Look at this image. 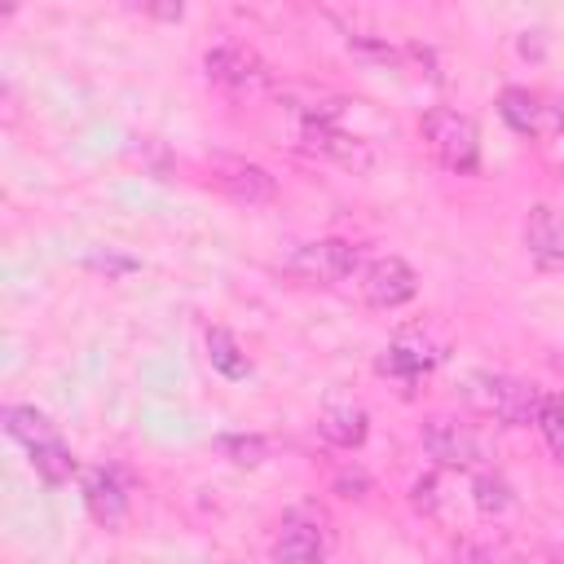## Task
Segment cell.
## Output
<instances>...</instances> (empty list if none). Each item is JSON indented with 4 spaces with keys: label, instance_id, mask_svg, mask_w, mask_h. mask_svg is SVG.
Instances as JSON below:
<instances>
[{
    "label": "cell",
    "instance_id": "8",
    "mask_svg": "<svg viewBox=\"0 0 564 564\" xmlns=\"http://www.w3.org/2000/svg\"><path fill=\"white\" fill-rule=\"evenodd\" d=\"M79 489H84V507H88V516H93L97 529L119 533L128 524V489H123V480H119L115 467H101V463L97 467H84L79 471Z\"/></svg>",
    "mask_w": 564,
    "mask_h": 564
},
{
    "label": "cell",
    "instance_id": "11",
    "mask_svg": "<svg viewBox=\"0 0 564 564\" xmlns=\"http://www.w3.org/2000/svg\"><path fill=\"white\" fill-rule=\"evenodd\" d=\"M203 70H207L212 84H220L229 93H242V88H256V84L269 79L264 62L247 44H216V48H207L203 53Z\"/></svg>",
    "mask_w": 564,
    "mask_h": 564
},
{
    "label": "cell",
    "instance_id": "17",
    "mask_svg": "<svg viewBox=\"0 0 564 564\" xmlns=\"http://www.w3.org/2000/svg\"><path fill=\"white\" fill-rule=\"evenodd\" d=\"M26 454H31V471H35L48 489L66 485V480L79 471V463H75V454L66 449V441H48V445H35V449H26Z\"/></svg>",
    "mask_w": 564,
    "mask_h": 564
},
{
    "label": "cell",
    "instance_id": "21",
    "mask_svg": "<svg viewBox=\"0 0 564 564\" xmlns=\"http://www.w3.org/2000/svg\"><path fill=\"white\" fill-rule=\"evenodd\" d=\"M84 269H88V273H101L106 282H115V278L137 273V269H141V260H137V256H128V251H115V247H93V251L84 256Z\"/></svg>",
    "mask_w": 564,
    "mask_h": 564
},
{
    "label": "cell",
    "instance_id": "1",
    "mask_svg": "<svg viewBox=\"0 0 564 564\" xmlns=\"http://www.w3.org/2000/svg\"><path fill=\"white\" fill-rule=\"evenodd\" d=\"M419 132L445 172H454V176L480 172V128L471 115H463L454 106H432V110H423Z\"/></svg>",
    "mask_w": 564,
    "mask_h": 564
},
{
    "label": "cell",
    "instance_id": "25",
    "mask_svg": "<svg viewBox=\"0 0 564 564\" xmlns=\"http://www.w3.org/2000/svg\"><path fill=\"white\" fill-rule=\"evenodd\" d=\"M551 564H564V555H551Z\"/></svg>",
    "mask_w": 564,
    "mask_h": 564
},
{
    "label": "cell",
    "instance_id": "2",
    "mask_svg": "<svg viewBox=\"0 0 564 564\" xmlns=\"http://www.w3.org/2000/svg\"><path fill=\"white\" fill-rule=\"evenodd\" d=\"M330 542H335V524H330L326 507L322 502H295L278 520L269 560L273 564H322L330 555Z\"/></svg>",
    "mask_w": 564,
    "mask_h": 564
},
{
    "label": "cell",
    "instance_id": "3",
    "mask_svg": "<svg viewBox=\"0 0 564 564\" xmlns=\"http://www.w3.org/2000/svg\"><path fill=\"white\" fill-rule=\"evenodd\" d=\"M471 401L485 414H494L498 423H507V427H538L546 392L538 383H529V379L480 370V375H471Z\"/></svg>",
    "mask_w": 564,
    "mask_h": 564
},
{
    "label": "cell",
    "instance_id": "7",
    "mask_svg": "<svg viewBox=\"0 0 564 564\" xmlns=\"http://www.w3.org/2000/svg\"><path fill=\"white\" fill-rule=\"evenodd\" d=\"M361 295L370 308H401L419 295V273L401 256H375L361 269Z\"/></svg>",
    "mask_w": 564,
    "mask_h": 564
},
{
    "label": "cell",
    "instance_id": "14",
    "mask_svg": "<svg viewBox=\"0 0 564 564\" xmlns=\"http://www.w3.org/2000/svg\"><path fill=\"white\" fill-rule=\"evenodd\" d=\"M370 432V414L357 405V401H335L317 414V436L335 449H357Z\"/></svg>",
    "mask_w": 564,
    "mask_h": 564
},
{
    "label": "cell",
    "instance_id": "22",
    "mask_svg": "<svg viewBox=\"0 0 564 564\" xmlns=\"http://www.w3.org/2000/svg\"><path fill=\"white\" fill-rule=\"evenodd\" d=\"M410 507H414L419 516H436V507H441V480H436L432 471L410 485Z\"/></svg>",
    "mask_w": 564,
    "mask_h": 564
},
{
    "label": "cell",
    "instance_id": "18",
    "mask_svg": "<svg viewBox=\"0 0 564 564\" xmlns=\"http://www.w3.org/2000/svg\"><path fill=\"white\" fill-rule=\"evenodd\" d=\"M471 498H476V511L480 516H502L507 507H511V485H507V476L502 471H476V480H471Z\"/></svg>",
    "mask_w": 564,
    "mask_h": 564
},
{
    "label": "cell",
    "instance_id": "12",
    "mask_svg": "<svg viewBox=\"0 0 564 564\" xmlns=\"http://www.w3.org/2000/svg\"><path fill=\"white\" fill-rule=\"evenodd\" d=\"M212 176H216V185L234 203L260 207V203H273L278 198V181L260 163H247V159H212Z\"/></svg>",
    "mask_w": 564,
    "mask_h": 564
},
{
    "label": "cell",
    "instance_id": "4",
    "mask_svg": "<svg viewBox=\"0 0 564 564\" xmlns=\"http://www.w3.org/2000/svg\"><path fill=\"white\" fill-rule=\"evenodd\" d=\"M357 264H361V247L357 242H348V238H317V242L295 247V256L286 260V273L295 282H308V286H335L348 273H357Z\"/></svg>",
    "mask_w": 564,
    "mask_h": 564
},
{
    "label": "cell",
    "instance_id": "20",
    "mask_svg": "<svg viewBox=\"0 0 564 564\" xmlns=\"http://www.w3.org/2000/svg\"><path fill=\"white\" fill-rule=\"evenodd\" d=\"M538 432H542L551 458L564 467V392H546L542 414H538Z\"/></svg>",
    "mask_w": 564,
    "mask_h": 564
},
{
    "label": "cell",
    "instance_id": "19",
    "mask_svg": "<svg viewBox=\"0 0 564 564\" xmlns=\"http://www.w3.org/2000/svg\"><path fill=\"white\" fill-rule=\"evenodd\" d=\"M216 449L234 463V467H260L269 458V441L256 436V432H229V436H216Z\"/></svg>",
    "mask_w": 564,
    "mask_h": 564
},
{
    "label": "cell",
    "instance_id": "15",
    "mask_svg": "<svg viewBox=\"0 0 564 564\" xmlns=\"http://www.w3.org/2000/svg\"><path fill=\"white\" fill-rule=\"evenodd\" d=\"M0 423H4V432H9L13 441H22L26 449L48 445V441H62V436H57V423H53L44 410H35V405H4V410H0Z\"/></svg>",
    "mask_w": 564,
    "mask_h": 564
},
{
    "label": "cell",
    "instance_id": "6",
    "mask_svg": "<svg viewBox=\"0 0 564 564\" xmlns=\"http://www.w3.org/2000/svg\"><path fill=\"white\" fill-rule=\"evenodd\" d=\"M419 441L441 467H458L463 471V467H476V458H480V436L458 414H441V410L427 414L423 427H419Z\"/></svg>",
    "mask_w": 564,
    "mask_h": 564
},
{
    "label": "cell",
    "instance_id": "16",
    "mask_svg": "<svg viewBox=\"0 0 564 564\" xmlns=\"http://www.w3.org/2000/svg\"><path fill=\"white\" fill-rule=\"evenodd\" d=\"M207 361H212L216 375H225L234 383L251 375V357L242 352V344H238V335L229 326H207Z\"/></svg>",
    "mask_w": 564,
    "mask_h": 564
},
{
    "label": "cell",
    "instance_id": "9",
    "mask_svg": "<svg viewBox=\"0 0 564 564\" xmlns=\"http://www.w3.org/2000/svg\"><path fill=\"white\" fill-rule=\"evenodd\" d=\"M436 361H441V348H436L423 330H401V335L375 357V370L388 375V379H401V383H419Z\"/></svg>",
    "mask_w": 564,
    "mask_h": 564
},
{
    "label": "cell",
    "instance_id": "10",
    "mask_svg": "<svg viewBox=\"0 0 564 564\" xmlns=\"http://www.w3.org/2000/svg\"><path fill=\"white\" fill-rule=\"evenodd\" d=\"M524 251L542 273H564V216L551 203H533L524 216Z\"/></svg>",
    "mask_w": 564,
    "mask_h": 564
},
{
    "label": "cell",
    "instance_id": "24",
    "mask_svg": "<svg viewBox=\"0 0 564 564\" xmlns=\"http://www.w3.org/2000/svg\"><path fill=\"white\" fill-rule=\"evenodd\" d=\"M145 13H150V18H167V22H181V13H185V9H181V4H145Z\"/></svg>",
    "mask_w": 564,
    "mask_h": 564
},
{
    "label": "cell",
    "instance_id": "13",
    "mask_svg": "<svg viewBox=\"0 0 564 564\" xmlns=\"http://www.w3.org/2000/svg\"><path fill=\"white\" fill-rule=\"evenodd\" d=\"M300 145H304L308 154L335 159V163H344V167H352V172L370 167V150H366L357 137H348V132H339L335 123H322V119H304V123H300Z\"/></svg>",
    "mask_w": 564,
    "mask_h": 564
},
{
    "label": "cell",
    "instance_id": "23",
    "mask_svg": "<svg viewBox=\"0 0 564 564\" xmlns=\"http://www.w3.org/2000/svg\"><path fill=\"white\" fill-rule=\"evenodd\" d=\"M441 564H494V560H489L485 546H476V542H458V546H449V555H445Z\"/></svg>",
    "mask_w": 564,
    "mask_h": 564
},
{
    "label": "cell",
    "instance_id": "5",
    "mask_svg": "<svg viewBox=\"0 0 564 564\" xmlns=\"http://www.w3.org/2000/svg\"><path fill=\"white\" fill-rule=\"evenodd\" d=\"M498 115L520 137H555V132H564V106L542 97V93H533V88H520V84L498 93Z\"/></svg>",
    "mask_w": 564,
    "mask_h": 564
}]
</instances>
